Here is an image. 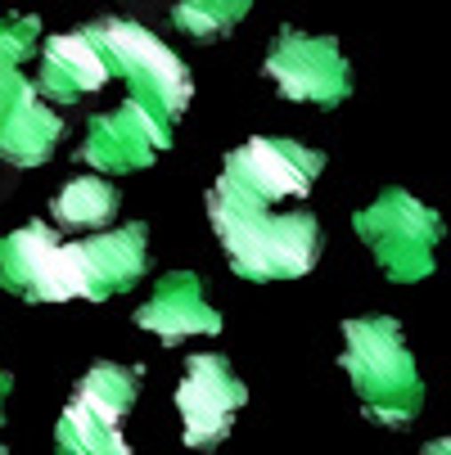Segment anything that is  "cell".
<instances>
[{"label":"cell","instance_id":"cell-1","mask_svg":"<svg viewBox=\"0 0 451 455\" xmlns=\"http://www.w3.org/2000/svg\"><path fill=\"white\" fill-rule=\"evenodd\" d=\"M208 226L226 252V262L239 280L253 284H280V280H302L320 262V221L311 208H280L267 199L213 180L208 189Z\"/></svg>","mask_w":451,"mask_h":455},{"label":"cell","instance_id":"cell-2","mask_svg":"<svg viewBox=\"0 0 451 455\" xmlns=\"http://www.w3.org/2000/svg\"><path fill=\"white\" fill-rule=\"evenodd\" d=\"M339 365L352 383L361 411L383 428H407L424 406V379L393 315H352L343 320Z\"/></svg>","mask_w":451,"mask_h":455},{"label":"cell","instance_id":"cell-3","mask_svg":"<svg viewBox=\"0 0 451 455\" xmlns=\"http://www.w3.org/2000/svg\"><path fill=\"white\" fill-rule=\"evenodd\" d=\"M41 45H45L41 19L32 14L0 19V163L19 172L45 167L63 140V117L23 73V63L36 59Z\"/></svg>","mask_w":451,"mask_h":455},{"label":"cell","instance_id":"cell-4","mask_svg":"<svg viewBox=\"0 0 451 455\" xmlns=\"http://www.w3.org/2000/svg\"><path fill=\"white\" fill-rule=\"evenodd\" d=\"M91 36L104 45L113 82H126V95H136L145 108H154L163 122H181L189 100H195V77L189 63L145 23L132 19H95L86 23Z\"/></svg>","mask_w":451,"mask_h":455},{"label":"cell","instance_id":"cell-5","mask_svg":"<svg viewBox=\"0 0 451 455\" xmlns=\"http://www.w3.org/2000/svg\"><path fill=\"white\" fill-rule=\"evenodd\" d=\"M352 230L393 284H420L438 271V243L447 226L442 212L420 204L411 189H379L374 204L352 212Z\"/></svg>","mask_w":451,"mask_h":455},{"label":"cell","instance_id":"cell-6","mask_svg":"<svg viewBox=\"0 0 451 455\" xmlns=\"http://www.w3.org/2000/svg\"><path fill=\"white\" fill-rule=\"evenodd\" d=\"M0 289L23 302H91L82 239H63L45 221L0 235Z\"/></svg>","mask_w":451,"mask_h":455},{"label":"cell","instance_id":"cell-7","mask_svg":"<svg viewBox=\"0 0 451 455\" xmlns=\"http://www.w3.org/2000/svg\"><path fill=\"white\" fill-rule=\"evenodd\" d=\"M141 393V370L117 365V361H95L77 387L68 406H63L54 424V451L59 455H126L122 419L132 415Z\"/></svg>","mask_w":451,"mask_h":455},{"label":"cell","instance_id":"cell-8","mask_svg":"<svg viewBox=\"0 0 451 455\" xmlns=\"http://www.w3.org/2000/svg\"><path fill=\"white\" fill-rule=\"evenodd\" d=\"M262 73L271 77L276 95L289 104L339 108L352 95V63L343 59L334 36H311L298 28H280L262 59Z\"/></svg>","mask_w":451,"mask_h":455},{"label":"cell","instance_id":"cell-9","mask_svg":"<svg viewBox=\"0 0 451 455\" xmlns=\"http://www.w3.org/2000/svg\"><path fill=\"white\" fill-rule=\"evenodd\" d=\"M172 402H176V415H181L185 446L189 451H217L230 437L239 411L248 406V387L230 370L226 356L195 352V356H185V370H181Z\"/></svg>","mask_w":451,"mask_h":455},{"label":"cell","instance_id":"cell-10","mask_svg":"<svg viewBox=\"0 0 451 455\" xmlns=\"http://www.w3.org/2000/svg\"><path fill=\"white\" fill-rule=\"evenodd\" d=\"M320 172H326V154L320 149L289 136H253L226 154L217 180L253 194V199L289 204V199H307Z\"/></svg>","mask_w":451,"mask_h":455},{"label":"cell","instance_id":"cell-11","mask_svg":"<svg viewBox=\"0 0 451 455\" xmlns=\"http://www.w3.org/2000/svg\"><path fill=\"white\" fill-rule=\"evenodd\" d=\"M172 132H176L172 122H163L136 95H126L113 113H91L82 136V163L104 176L145 172L158 163V154L172 149Z\"/></svg>","mask_w":451,"mask_h":455},{"label":"cell","instance_id":"cell-12","mask_svg":"<svg viewBox=\"0 0 451 455\" xmlns=\"http://www.w3.org/2000/svg\"><path fill=\"white\" fill-rule=\"evenodd\" d=\"M132 320L145 334H154L163 347H176L185 339H204V334H221V311L208 307L204 280L195 271H167L154 284V293L136 307Z\"/></svg>","mask_w":451,"mask_h":455},{"label":"cell","instance_id":"cell-13","mask_svg":"<svg viewBox=\"0 0 451 455\" xmlns=\"http://www.w3.org/2000/svg\"><path fill=\"white\" fill-rule=\"evenodd\" d=\"M109 82H113L109 54H104V45L91 36V28L45 36L41 63H36V86H41L45 100H54V104H77V100L104 91Z\"/></svg>","mask_w":451,"mask_h":455},{"label":"cell","instance_id":"cell-14","mask_svg":"<svg viewBox=\"0 0 451 455\" xmlns=\"http://www.w3.org/2000/svg\"><path fill=\"white\" fill-rule=\"evenodd\" d=\"M82 257L91 275V302L132 293L149 271V226H117V230H91L82 235Z\"/></svg>","mask_w":451,"mask_h":455},{"label":"cell","instance_id":"cell-15","mask_svg":"<svg viewBox=\"0 0 451 455\" xmlns=\"http://www.w3.org/2000/svg\"><path fill=\"white\" fill-rule=\"evenodd\" d=\"M122 212V189L95 172V176H73L68 185H59V194L50 199V217L54 226L63 230H77V235H91V230H109Z\"/></svg>","mask_w":451,"mask_h":455},{"label":"cell","instance_id":"cell-16","mask_svg":"<svg viewBox=\"0 0 451 455\" xmlns=\"http://www.w3.org/2000/svg\"><path fill=\"white\" fill-rule=\"evenodd\" d=\"M248 10H253V0H176V5H172V23L185 36L208 41V36L235 32Z\"/></svg>","mask_w":451,"mask_h":455},{"label":"cell","instance_id":"cell-17","mask_svg":"<svg viewBox=\"0 0 451 455\" xmlns=\"http://www.w3.org/2000/svg\"><path fill=\"white\" fill-rule=\"evenodd\" d=\"M424 455H451V433H447V437H438V442H429V446H424Z\"/></svg>","mask_w":451,"mask_h":455},{"label":"cell","instance_id":"cell-18","mask_svg":"<svg viewBox=\"0 0 451 455\" xmlns=\"http://www.w3.org/2000/svg\"><path fill=\"white\" fill-rule=\"evenodd\" d=\"M10 387H14V374L0 365V406H5V397H10Z\"/></svg>","mask_w":451,"mask_h":455}]
</instances>
